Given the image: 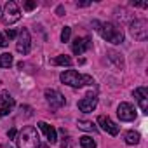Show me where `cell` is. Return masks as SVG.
<instances>
[{"mask_svg": "<svg viewBox=\"0 0 148 148\" xmlns=\"http://www.w3.org/2000/svg\"><path fill=\"white\" fill-rule=\"evenodd\" d=\"M92 26H96L94 30H98V33L110 44H122L124 42V32L122 28H119L115 23H99V21H92Z\"/></svg>", "mask_w": 148, "mask_h": 148, "instance_id": "6da1fadb", "label": "cell"}, {"mask_svg": "<svg viewBox=\"0 0 148 148\" xmlns=\"http://www.w3.org/2000/svg\"><path fill=\"white\" fill-rule=\"evenodd\" d=\"M16 143H18V148H40V136L35 127L26 125L16 136Z\"/></svg>", "mask_w": 148, "mask_h": 148, "instance_id": "7a4b0ae2", "label": "cell"}, {"mask_svg": "<svg viewBox=\"0 0 148 148\" xmlns=\"http://www.w3.org/2000/svg\"><path fill=\"white\" fill-rule=\"evenodd\" d=\"M61 82L70 86V87H84V86H92L94 79L91 75H80L75 70H66L61 73Z\"/></svg>", "mask_w": 148, "mask_h": 148, "instance_id": "3957f363", "label": "cell"}, {"mask_svg": "<svg viewBox=\"0 0 148 148\" xmlns=\"http://www.w3.org/2000/svg\"><path fill=\"white\" fill-rule=\"evenodd\" d=\"M21 18V11L18 7L16 2H7L5 7H4V12H2V21L4 25H12L16 21H19Z\"/></svg>", "mask_w": 148, "mask_h": 148, "instance_id": "277c9868", "label": "cell"}, {"mask_svg": "<svg viewBox=\"0 0 148 148\" xmlns=\"http://www.w3.org/2000/svg\"><path fill=\"white\" fill-rule=\"evenodd\" d=\"M131 33L136 40H146L148 37V23L146 19H134L131 23Z\"/></svg>", "mask_w": 148, "mask_h": 148, "instance_id": "5b68a950", "label": "cell"}, {"mask_svg": "<svg viewBox=\"0 0 148 148\" xmlns=\"http://www.w3.org/2000/svg\"><path fill=\"white\" fill-rule=\"evenodd\" d=\"M44 96H45V101L49 103V106H51V108H54V110H58V108L64 106V103H66L64 96H63L59 91H56V89H45Z\"/></svg>", "mask_w": 148, "mask_h": 148, "instance_id": "8992f818", "label": "cell"}, {"mask_svg": "<svg viewBox=\"0 0 148 148\" xmlns=\"http://www.w3.org/2000/svg\"><path fill=\"white\" fill-rule=\"evenodd\" d=\"M30 47H32V37H30V32L26 28H23L18 35V44H16V49L19 54H28L30 52Z\"/></svg>", "mask_w": 148, "mask_h": 148, "instance_id": "52a82bcc", "label": "cell"}, {"mask_svg": "<svg viewBox=\"0 0 148 148\" xmlns=\"http://www.w3.org/2000/svg\"><path fill=\"white\" fill-rule=\"evenodd\" d=\"M14 98L9 94V91H2L0 92V117H5L12 112L14 108Z\"/></svg>", "mask_w": 148, "mask_h": 148, "instance_id": "ba28073f", "label": "cell"}, {"mask_svg": "<svg viewBox=\"0 0 148 148\" xmlns=\"http://www.w3.org/2000/svg\"><path fill=\"white\" fill-rule=\"evenodd\" d=\"M117 115H119V119L124 120V122H132V120L136 119V110H134V106L129 105V103H120L119 108H117Z\"/></svg>", "mask_w": 148, "mask_h": 148, "instance_id": "9c48e42d", "label": "cell"}, {"mask_svg": "<svg viewBox=\"0 0 148 148\" xmlns=\"http://www.w3.org/2000/svg\"><path fill=\"white\" fill-rule=\"evenodd\" d=\"M98 124H99L101 129L106 131L110 136H117L119 131H120V125H117V124H115L110 117H106V115H99V117H98Z\"/></svg>", "mask_w": 148, "mask_h": 148, "instance_id": "30bf717a", "label": "cell"}, {"mask_svg": "<svg viewBox=\"0 0 148 148\" xmlns=\"http://www.w3.org/2000/svg\"><path fill=\"white\" fill-rule=\"evenodd\" d=\"M89 47H91V38L89 37H77L75 40H73V44H71V51L77 56L84 54Z\"/></svg>", "mask_w": 148, "mask_h": 148, "instance_id": "8fae6325", "label": "cell"}, {"mask_svg": "<svg viewBox=\"0 0 148 148\" xmlns=\"http://www.w3.org/2000/svg\"><path fill=\"white\" fill-rule=\"evenodd\" d=\"M132 94H134V98H136L141 112L143 113H148V89L146 87H138V89H134Z\"/></svg>", "mask_w": 148, "mask_h": 148, "instance_id": "7c38bea8", "label": "cell"}, {"mask_svg": "<svg viewBox=\"0 0 148 148\" xmlns=\"http://www.w3.org/2000/svg\"><path fill=\"white\" fill-rule=\"evenodd\" d=\"M79 110L80 112H84V113H89V112H92L96 106H98V98L94 96V94H87L86 98H82L80 101H79Z\"/></svg>", "mask_w": 148, "mask_h": 148, "instance_id": "4fadbf2b", "label": "cell"}, {"mask_svg": "<svg viewBox=\"0 0 148 148\" xmlns=\"http://www.w3.org/2000/svg\"><path fill=\"white\" fill-rule=\"evenodd\" d=\"M37 125H38V129L45 134V139H47L51 145H54V143H56V139H58V131H56L51 124H47V122H44V120H42V122H38Z\"/></svg>", "mask_w": 148, "mask_h": 148, "instance_id": "5bb4252c", "label": "cell"}, {"mask_svg": "<svg viewBox=\"0 0 148 148\" xmlns=\"http://www.w3.org/2000/svg\"><path fill=\"white\" fill-rule=\"evenodd\" d=\"M52 63L54 64H59V66H71L73 64V59L70 56H66V54H59L58 58H54Z\"/></svg>", "mask_w": 148, "mask_h": 148, "instance_id": "9a60e30c", "label": "cell"}, {"mask_svg": "<svg viewBox=\"0 0 148 148\" xmlns=\"http://www.w3.org/2000/svg\"><path fill=\"white\" fill-rule=\"evenodd\" d=\"M12 63H14V59H12L11 52H2L0 54V68H9Z\"/></svg>", "mask_w": 148, "mask_h": 148, "instance_id": "2e32d148", "label": "cell"}, {"mask_svg": "<svg viewBox=\"0 0 148 148\" xmlns=\"http://www.w3.org/2000/svg\"><path fill=\"white\" fill-rule=\"evenodd\" d=\"M124 139H125L127 145H138L139 143V134L136 131H127L125 136H124Z\"/></svg>", "mask_w": 148, "mask_h": 148, "instance_id": "e0dca14e", "label": "cell"}, {"mask_svg": "<svg viewBox=\"0 0 148 148\" xmlns=\"http://www.w3.org/2000/svg\"><path fill=\"white\" fill-rule=\"evenodd\" d=\"M80 146L82 148H96V141L91 136H82L80 138Z\"/></svg>", "mask_w": 148, "mask_h": 148, "instance_id": "ac0fdd59", "label": "cell"}, {"mask_svg": "<svg viewBox=\"0 0 148 148\" xmlns=\"http://www.w3.org/2000/svg\"><path fill=\"white\" fill-rule=\"evenodd\" d=\"M79 127L84 129V131H91V132H96V131H98L92 122H86V120H79Z\"/></svg>", "mask_w": 148, "mask_h": 148, "instance_id": "d6986e66", "label": "cell"}, {"mask_svg": "<svg viewBox=\"0 0 148 148\" xmlns=\"http://www.w3.org/2000/svg\"><path fill=\"white\" fill-rule=\"evenodd\" d=\"M108 58H110V59H117V66H119V68H124V61H122L120 54H117V52L110 51V52H108Z\"/></svg>", "mask_w": 148, "mask_h": 148, "instance_id": "ffe728a7", "label": "cell"}, {"mask_svg": "<svg viewBox=\"0 0 148 148\" xmlns=\"http://www.w3.org/2000/svg\"><path fill=\"white\" fill-rule=\"evenodd\" d=\"M70 35H71V28L70 26H64L63 32H61V42H68L70 40Z\"/></svg>", "mask_w": 148, "mask_h": 148, "instance_id": "44dd1931", "label": "cell"}, {"mask_svg": "<svg viewBox=\"0 0 148 148\" xmlns=\"http://www.w3.org/2000/svg\"><path fill=\"white\" fill-rule=\"evenodd\" d=\"M25 11H33L37 7V2H33V0H28V2H25Z\"/></svg>", "mask_w": 148, "mask_h": 148, "instance_id": "7402d4cb", "label": "cell"}, {"mask_svg": "<svg viewBox=\"0 0 148 148\" xmlns=\"http://www.w3.org/2000/svg\"><path fill=\"white\" fill-rule=\"evenodd\" d=\"M7 136H9V139H16V136H18V132H16V129H9V132H7Z\"/></svg>", "mask_w": 148, "mask_h": 148, "instance_id": "603a6c76", "label": "cell"}, {"mask_svg": "<svg viewBox=\"0 0 148 148\" xmlns=\"http://www.w3.org/2000/svg\"><path fill=\"white\" fill-rule=\"evenodd\" d=\"M7 44H9V42H7V38H4V37H2V33H0V47H7Z\"/></svg>", "mask_w": 148, "mask_h": 148, "instance_id": "cb8c5ba5", "label": "cell"}, {"mask_svg": "<svg viewBox=\"0 0 148 148\" xmlns=\"http://www.w3.org/2000/svg\"><path fill=\"white\" fill-rule=\"evenodd\" d=\"M132 5H136V7H143V9H146V7H148V4H146V2H132Z\"/></svg>", "mask_w": 148, "mask_h": 148, "instance_id": "d4e9b609", "label": "cell"}, {"mask_svg": "<svg viewBox=\"0 0 148 148\" xmlns=\"http://www.w3.org/2000/svg\"><path fill=\"white\" fill-rule=\"evenodd\" d=\"M5 35H7V38L11 40V38H14V37H16V32H14V30H7V32H5Z\"/></svg>", "mask_w": 148, "mask_h": 148, "instance_id": "484cf974", "label": "cell"}, {"mask_svg": "<svg viewBox=\"0 0 148 148\" xmlns=\"http://www.w3.org/2000/svg\"><path fill=\"white\" fill-rule=\"evenodd\" d=\"M75 5L77 7H87V5H91V2H75Z\"/></svg>", "mask_w": 148, "mask_h": 148, "instance_id": "4316f807", "label": "cell"}, {"mask_svg": "<svg viewBox=\"0 0 148 148\" xmlns=\"http://www.w3.org/2000/svg\"><path fill=\"white\" fill-rule=\"evenodd\" d=\"M63 12H64V7H63V5H59V7L56 9V14H58V16H63Z\"/></svg>", "mask_w": 148, "mask_h": 148, "instance_id": "83f0119b", "label": "cell"}, {"mask_svg": "<svg viewBox=\"0 0 148 148\" xmlns=\"http://www.w3.org/2000/svg\"><path fill=\"white\" fill-rule=\"evenodd\" d=\"M0 86H2V80H0Z\"/></svg>", "mask_w": 148, "mask_h": 148, "instance_id": "f1b7e54d", "label": "cell"}]
</instances>
